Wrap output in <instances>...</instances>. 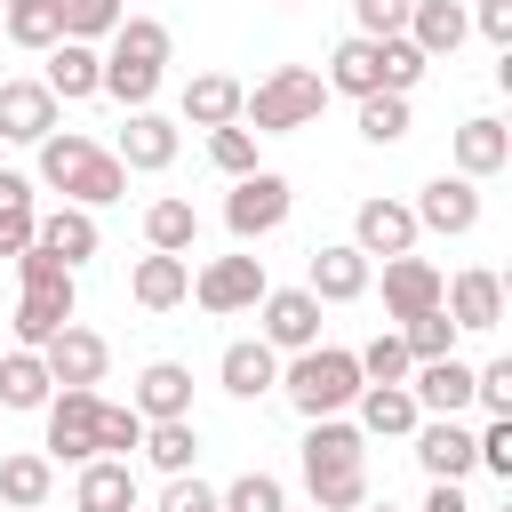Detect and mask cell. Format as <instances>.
Returning <instances> with one entry per match:
<instances>
[{"label": "cell", "instance_id": "2", "mask_svg": "<svg viewBox=\"0 0 512 512\" xmlns=\"http://www.w3.org/2000/svg\"><path fill=\"white\" fill-rule=\"evenodd\" d=\"M40 184L48 192H64V208H112L120 192H128V168L104 152V144H88L80 128H56V136H40Z\"/></svg>", "mask_w": 512, "mask_h": 512}, {"label": "cell", "instance_id": "11", "mask_svg": "<svg viewBox=\"0 0 512 512\" xmlns=\"http://www.w3.org/2000/svg\"><path fill=\"white\" fill-rule=\"evenodd\" d=\"M416 232H440V240H464L472 224H480V184L472 176H432L424 192H416Z\"/></svg>", "mask_w": 512, "mask_h": 512}, {"label": "cell", "instance_id": "17", "mask_svg": "<svg viewBox=\"0 0 512 512\" xmlns=\"http://www.w3.org/2000/svg\"><path fill=\"white\" fill-rule=\"evenodd\" d=\"M56 96L40 88V80H0V136L8 144H40V136H56Z\"/></svg>", "mask_w": 512, "mask_h": 512}, {"label": "cell", "instance_id": "35", "mask_svg": "<svg viewBox=\"0 0 512 512\" xmlns=\"http://www.w3.org/2000/svg\"><path fill=\"white\" fill-rule=\"evenodd\" d=\"M32 224H40V208H32V176L0 168V256H24V248H32Z\"/></svg>", "mask_w": 512, "mask_h": 512}, {"label": "cell", "instance_id": "21", "mask_svg": "<svg viewBox=\"0 0 512 512\" xmlns=\"http://www.w3.org/2000/svg\"><path fill=\"white\" fill-rule=\"evenodd\" d=\"M216 376H224V392H232V400H264V392L280 384V352H272L264 336H240V344H224Z\"/></svg>", "mask_w": 512, "mask_h": 512}, {"label": "cell", "instance_id": "15", "mask_svg": "<svg viewBox=\"0 0 512 512\" xmlns=\"http://www.w3.org/2000/svg\"><path fill=\"white\" fill-rule=\"evenodd\" d=\"M304 296H320V304L368 296V256H360L352 240H320V248H312V272H304Z\"/></svg>", "mask_w": 512, "mask_h": 512}, {"label": "cell", "instance_id": "40", "mask_svg": "<svg viewBox=\"0 0 512 512\" xmlns=\"http://www.w3.org/2000/svg\"><path fill=\"white\" fill-rule=\"evenodd\" d=\"M400 344H408V360H448V352H456V320L432 304V312L400 320Z\"/></svg>", "mask_w": 512, "mask_h": 512}, {"label": "cell", "instance_id": "46", "mask_svg": "<svg viewBox=\"0 0 512 512\" xmlns=\"http://www.w3.org/2000/svg\"><path fill=\"white\" fill-rule=\"evenodd\" d=\"M472 400H480L488 416H512V360H488V368H472Z\"/></svg>", "mask_w": 512, "mask_h": 512}, {"label": "cell", "instance_id": "44", "mask_svg": "<svg viewBox=\"0 0 512 512\" xmlns=\"http://www.w3.org/2000/svg\"><path fill=\"white\" fill-rule=\"evenodd\" d=\"M128 448H144V416L104 400V416H96V456H128Z\"/></svg>", "mask_w": 512, "mask_h": 512}, {"label": "cell", "instance_id": "4", "mask_svg": "<svg viewBox=\"0 0 512 512\" xmlns=\"http://www.w3.org/2000/svg\"><path fill=\"white\" fill-rule=\"evenodd\" d=\"M272 392H288V408H296L304 424L344 416V408L360 400V360H352L344 344H312V352H296V360L280 368V384H272Z\"/></svg>", "mask_w": 512, "mask_h": 512}, {"label": "cell", "instance_id": "5", "mask_svg": "<svg viewBox=\"0 0 512 512\" xmlns=\"http://www.w3.org/2000/svg\"><path fill=\"white\" fill-rule=\"evenodd\" d=\"M328 104V80L304 72V64H272L248 96H240V128L248 136H288V128H312Z\"/></svg>", "mask_w": 512, "mask_h": 512}, {"label": "cell", "instance_id": "9", "mask_svg": "<svg viewBox=\"0 0 512 512\" xmlns=\"http://www.w3.org/2000/svg\"><path fill=\"white\" fill-rule=\"evenodd\" d=\"M40 368H48V384H64V392H96L104 368H112V344L72 320V328H56V336L40 344Z\"/></svg>", "mask_w": 512, "mask_h": 512}, {"label": "cell", "instance_id": "28", "mask_svg": "<svg viewBox=\"0 0 512 512\" xmlns=\"http://www.w3.org/2000/svg\"><path fill=\"white\" fill-rule=\"evenodd\" d=\"M128 296H136L144 312H176V304L192 296V264H184V256H136Z\"/></svg>", "mask_w": 512, "mask_h": 512}, {"label": "cell", "instance_id": "1", "mask_svg": "<svg viewBox=\"0 0 512 512\" xmlns=\"http://www.w3.org/2000/svg\"><path fill=\"white\" fill-rule=\"evenodd\" d=\"M304 488H312V512H360L368 504V440H360V424L320 416L304 432Z\"/></svg>", "mask_w": 512, "mask_h": 512}, {"label": "cell", "instance_id": "47", "mask_svg": "<svg viewBox=\"0 0 512 512\" xmlns=\"http://www.w3.org/2000/svg\"><path fill=\"white\" fill-rule=\"evenodd\" d=\"M160 512H216V488H208L200 472H176V480L160 488Z\"/></svg>", "mask_w": 512, "mask_h": 512}, {"label": "cell", "instance_id": "16", "mask_svg": "<svg viewBox=\"0 0 512 512\" xmlns=\"http://www.w3.org/2000/svg\"><path fill=\"white\" fill-rule=\"evenodd\" d=\"M408 400L416 408H432V416H464L472 408V360H416L408 368Z\"/></svg>", "mask_w": 512, "mask_h": 512}, {"label": "cell", "instance_id": "34", "mask_svg": "<svg viewBox=\"0 0 512 512\" xmlns=\"http://www.w3.org/2000/svg\"><path fill=\"white\" fill-rule=\"evenodd\" d=\"M0 32H8L16 48H32V56H48V48L64 40V8H56V0H8V8H0Z\"/></svg>", "mask_w": 512, "mask_h": 512}, {"label": "cell", "instance_id": "3", "mask_svg": "<svg viewBox=\"0 0 512 512\" xmlns=\"http://www.w3.org/2000/svg\"><path fill=\"white\" fill-rule=\"evenodd\" d=\"M168 24L160 16H120V32H112V48H104V96L112 104H128V112H152V96H160V80H168Z\"/></svg>", "mask_w": 512, "mask_h": 512}, {"label": "cell", "instance_id": "49", "mask_svg": "<svg viewBox=\"0 0 512 512\" xmlns=\"http://www.w3.org/2000/svg\"><path fill=\"white\" fill-rule=\"evenodd\" d=\"M424 512H472V504H464V488H456V480H432V496H424Z\"/></svg>", "mask_w": 512, "mask_h": 512}, {"label": "cell", "instance_id": "41", "mask_svg": "<svg viewBox=\"0 0 512 512\" xmlns=\"http://www.w3.org/2000/svg\"><path fill=\"white\" fill-rule=\"evenodd\" d=\"M216 512H288V488L272 472H240L232 488H216Z\"/></svg>", "mask_w": 512, "mask_h": 512}, {"label": "cell", "instance_id": "23", "mask_svg": "<svg viewBox=\"0 0 512 512\" xmlns=\"http://www.w3.org/2000/svg\"><path fill=\"white\" fill-rule=\"evenodd\" d=\"M408 440H416V464H424L432 480H464V472H472V432H464L456 416H424Z\"/></svg>", "mask_w": 512, "mask_h": 512}, {"label": "cell", "instance_id": "50", "mask_svg": "<svg viewBox=\"0 0 512 512\" xmlns=\"http://www.w3.org/2000/svg\"><path fill=\"white\" fill-rule=\"evenodd\" d=\"M360 512H400V504H360Z\"/></svg>", "mask_w": 512, "mask_h": 512}, {"label": "cell", "instance_id": "25", "mask_svg": "<svg viewBox=\"0 0 512 512\" xmlns=\"http://www.w3.org/2000/svg\"><path fill=\"white\" fill-rule=\"evenodd\" d=\"M360 440H400V432H416L424 424V408L408 400V384H360Z\"/></svg>", "mask_w": 512, "mask_h": 512}, {"label": "cell", "instance_id": "24", "mask_svg": "<svg viewBox=\"0 0 512 512\" xmlns=\"http://www.w3.org/2000/svg\"><path fill=\"white\" fill-rule=\"evenodd\" d=\"M72 512H136V472H128V456H88V464H80V488H72Z\"/></svg>", "mask_w": 512, "mask_h": 512}, {"label": "cell", "instance_id": "19", "mask_svg": "<svg viewBox=\"0 0 512 512\" xmlns=\"http://www.w3.org/2000/svg\"><path fill=\"white\" fill-rule=\"evenodd\" d=\"M120 168H136V176H160L168 160H176V120L168 112H128V128H120V152H112Z\"/></svg>", "mask_w": 512, "mask_h": 512}, {"label": "cell", "instance_id": "12", "mask_svg": "<svg viewBox=\"0 0 512 512\" xmlns=\"http://www.w3.org/2000/svg\"><path fill=\"white\" fill-rule=\"evenodd\" d=\"M440 312L456 320V336H488V328L504 320V280H496L488 264H472V272L440 280Z\"/></svg>", "mask_w": 512, "mask_h": 512}, {"label": "cell", "instance_id": "38", "mask_svg": "<svg viewBox=\"0 0 512 512\" xmlns=\"http://www.w3.org/2000/svg\"><path fill=\"white\" fill-rule=\"evenodd\" d=\"M352 360H360V384H408V368H416V360H408V344H400V328L368 336Z\"/></svg>", "mask_w": 512, "mask_h": 512}, {"label": "cell", "instance_id": "48", "mask_svg": "<svg viewBox=\"0 0 512 512\" xmlns=\"http://www.w3.org/2000/svg\"><path fill=\"white\" fill-rule=\"evenodd\" d=\"M464 24H480V40H496V48H512V0H480V8H464Z\"/></svg>", "mask_w": 512, "mask_h": 512}, {"label": "cell", "instance_id": "6", "mask_svg": "<svg viewBox=\"0 0 512 512\" xmlns=\"http://www.w3.org/2000/svg\"><path fill=\"white\" fill-rule=\"evenodd\" d=\"M16 272H24V296H16V344L40 352L56 328H72V304H80V296H72V272H64L40 240L16 256Z\"/></svg>", "mask_w": 512, "mask_h": 512}, {"label": "cell", "instance_id": "45", "mask_svg": "<svg viewBox=\"0 0 512 512\" xmlns=\"http://www.w3.org/2000/svg\"><path fill=\"white\" fill-rule=\"evenodd\" d=\"M408 8H416V0H352L360 40H400V32H408Z\"/></svg>", "mask_w": 512, "mask_h": 512}, {"label": "cell", "instance_id": "8", "mask_svg": "<svg viewBox=\"0 0 512 512\" xmlns=\"http://www.w3.org/2000/svg\"><path fill=\"white\" fill-rule=\"evenodd\" d=\"M264 288H272V280H264V256H208V264L192 272V304L216 312V320H224V312H256Z\"/></svg>", "mask_w": 512, "mask_h": 512}, {"label": "cell", "instance_id": "30", "mask_svg": "<svg viewBox=\"0 0 512 512\" xmlns=\"http://www.w3.org/2000/svg\"><path fill=\"white\" fill-rule=\"evenodd\" d=\"M464 32H472V24H464V0H416V8H408V40H416L424 64H432V56H456Z\"/></svg>", "mask_w": 512, "mask_h": 512}, {"label": "cell", "instance_id": "32", "mask_svg": "<svg viewBox=\"0 0 512 512\" xmlns=\"http://www.w3.org/2000/svg\"><path fill=\"white\" fill-rule=\"evenodd\" d=\"M240 96H248V88H240L232 72H200V80H184V120H192V128H232V120H240Z\"/></svg>", "mask_w": 512, "mask_h": 512}, {"label": "cell", "instance_id": "36", "mask_svg": "<svg viewBox=\"0 0 512 512\" xmlns=\"http://www.w3.org/2000/svg\"><path fill=\"white\" fill-rule=\"evenodd\" d=\"M144 456H152V472H192V456H200V424L192 416H168V424H144Z\"/></svg>", "mask_w": 512, "mask_h": 512}, {"label": "cell", "instance_id": "26", "mask_svg": "<svg viewBox=\"0 0 512 512\" xmlns=\"http://www.w3.org/2000/svg\"><path fill=\"white\" fill-rule=\"evenodd\" d=\"M328 88H344V96H384V40H336V56H328V72H320Z\"/></svg>", "mask_w": 512, "mask_h": 512}, {"label": "cell", "instance_id": "7", "mask_svg": "<svg viewBox=\"0 0 512 512\" xmlns=\"http://www.w3.org/2000/svg\"><path fill=\"white\" fill-rule=\"evenodd\" d=\"M288 208H296V192H288V176H280V168L232 176V192H224V224H232V240H240V248H248V240H264V232H280V224H288Z\"/></svg>", "mask_w": 512, "mask_h": 512}, {"label": "cell", "instance_id": "37", "mask_svg": "<svg viewBox=\"0 0 512 512\" xmlns=\"http://www.w3.org/2000/svg\"><path fill=\"white\" fill-rule=\"evenodd\" d=\"M48 392H56V384H48L40 352H24V344H16V352L0 360V408H48Z\"/></svg>", "mask_w": 512, "mask_h": 512}, {"label": "cell", "instance_id": "10", "mask_svg": "<svg viewBox=\"0 0 512 512\" xmlns=\"http://www.w3.org/2000/svg\"><path fill=\"white\" fill-rule=\"evenodd\" d=\"M48 464H88L96 456V416H104V400L96 392H48Z\"/></svg>", "mask_w": 512, "mask_h": 512}, {"label": "cell", "instance_id": "27", "mask_svg": "<svg viewBox=\"0 0 512 512\" xmlns=\"http://www.w3.org/2000/svg\"><path fill=\"white\" fill-rule=\"evenodd\" d=\"M32 240H40L64 272H80V264L96 256V216H88V208H48V216L32 224Z\"/></svg>", "mask_w": 512, "mask_h": 512}, {"label": "cell", "instance_id": "33", "mask_svg": "<svg viewBox=\"0 0 512 512\" xmlns=\"http://www.w3.org/2000/svg\"><path fill=\"white\" fill-rule=\"evenodd\" d=\"M144 248H152V256H192V248H200L192 200H152V208H144Z\"/></svg>", "mask_w": 512, "mask_h": 512}, {"label": "cell", "instance_id": "18", "mask_svg": "<svg viewBox=\"0 0 512 512\" xmlns=\"http://www.w3.org/2000/svg\"><path fill=\"white\" fill-rule=\"evenodd\" d=\"M56 104H80V96H104V48L88 40H56L48 48V80H40Z\"/></svg>", "mask_w": 512, "mask_h": 512}, {"label": "cell", "instance_id": "13", "mask_svg": "<svg viewBox=\"0 0 512 512\" xmlns=\"http://www.w3.org/2000/svg\"><path fill=\"white\" fill-rule=\"evenodd\" d=\"M264 344L272 352H312L320 344V296H304V288H264Z\"/></svg>", "mask_w": 512, "mask_h": 512}, {"label": "cell", "instance_id": "20", "mask_svg": "<svg viewBox=\"0 0 512 512\" xmlns=\"http://www.w3.org/2000/svg\"><path fill=\"white\" fill-rule=\"evenodd\" d=\"M448 152H456V176H472V184H480V176H496V168L512 160V128H504L496 112H472V120L456 128V144H448Z\"/></svg>", "mask_w": 512, "mask_h": 512}, {"label": "cell", "instance_id": "29", "mask_svg": "<svg viewBox=\"0 0 512 512\" xmlns=\"http://www.w3.org/2000/svg\"><path fill=\"white\" fill-rule=\"evenodd\" d=\"M440 304V272L424 264V256H392L384 264V312L392 320H416V312H432Z\"/></svg>", "mask_w": 512, "mask_h": 512}, {"label": "cell", "instance_id": "51", "mask_svg": "<svg viewBox=\"0 0 512 512\" xmlns=\"http://www.w3.org/2000/svg\"><path fill=\"white\" fill-rule=\"evenodd\" d=\"M0 8H8V0H0Z\"/></svg>", "mask_w": 512, "mask_h": 512}, {"label": "cell", "instance_id": "43", "mask_svg": "<svg viewBox=\"0 0 512 512\" xmlns=\"http://www.w3.org/2000/svg\"><path fill=\"white\" fill-rule=\"evenodd\" d=\"M208 160L224 168V176H256V136L232 120V128H208Z\"/></svg>", "mask_w": 512, "mask_h": 512}, {"label": "cell", "instance_id": "14", "mask_svg": "<svg viewBox=\"0 0 512 512\" xmlns=\"http://www.w3.org/2000/svg\"><path fill=\"white\" fill-rule=\"evenodd\" d=\"M352 248L360 256H416V216H408V200H360V216H352Z\"/></svg>", "mask_w": 512, "mask_h": 512}, {"label": "cell", "instance_id": "31", "mask_svg": "<svg viewBox=\"0 0 512 512\" xmlns=\"http://www.w3.org/2000/svg\"><path fill=\"white\" fill-rule=\"evenodd\" d=\"M48 488H56V464H48L40 448L0 456V504H8V512H40V504H48Z\"/></svg>", "mask_w": 512, "mask_h": 512}, {"label": "cell", "instance_id": "22", "mask_svg": "<svg viewBox=\"0 0 512 512\" xmlns=\"http://www.w3.org/2000/svg\"><path fill=\"white\" fill-rule=\"evenodd\" d=\"M144 424H168V416H192V368L184 360H152L136 376V400H128Z\"/></svg>", "mask_w": 512, "mask_h": 512}, {"label": "cell", "instance_id": "39", "mask_svg": "<svg viewBox=\"0 0 512 512\" xmlns=\"http://www.w3.org/2000/svg\"><path fill=\"white\" fill-rule=\"evenodd\" d=\"M64 8V40H112L120 32V16H128V0H56Z\"/></svg>", "mask_w": 512, "mask_h": 512}, {"label": "cell", "instance_id": "42", "mask_svg": "<svg viewBox=\"0 0 512 512\" xmlns=\"http://www.w3.org/2000/svg\"><path fill=\"white\" fill-rule=\"evenodd\" d=\"M360 136L368 144H400L408 136V96H360Z\"/></svg>", "mask_w": 512, "mask_h": 512}]
</instances>
